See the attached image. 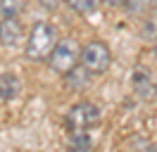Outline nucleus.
<instances>
[{"instance_id":"ddd939ff","label":"nucleus","mask_w":157,"mask_h":152,"mask_svg":"<svg viewBox=\"0 0 157 152\" xmlns=\"http://www.w3.org/2000/svg\"><path fill=\"white\" fill-rule=\"evenodd\" d=\"M105 2H107L109 7H124V5H126L128 0H105Z\"/></svg>"},{"instance_id":"f8f14e48","label":"nucleus","mask_w":157,"mask_h":152,"mask_svg":"<svg viewBox=\"0 0 157 152\" xmlns=\"http://www.w3.org/2000/svg\"><path fill=\"white\" fill-rule=\"evenodd\" d=\"M62 2H64V0H38V5L45 7V10H57Z\"/></svg>"},{"instance_id":"1a4fd4ad","label":"nucleus","mask_w":157,"mask_h":152,"mask_svg":"<svg viewBox=\"0 0 157 152\" xmlns=\"http://www.w3.org/2000/svg\"><path fill=\"white\" fill-rule=\"evenodd\" d=\"M67 5L74 12H78V14H90V12L98 10L100 0H67Z\"/></svg>"},{"instance_id":"9b49d317","label":"nucleus","mask_w":157,"mask_h":152,"mask_svg":"<svg viewBox=\"0 0 157 152\" xmlns=\"http://www.w3.org/2000/svg\"><path fill=\"white\" fill-rule=\"evenodd\" d=\"M24 7V0H0V12L5 17H17Z\"/></svg>"},{"instance_id":"f03ea898","label":"nucleus","mask_w":157,"mask_h":152,"mask_svg":"<svg viewBox=\"0 0 157 152\" xmlns=\"http://www.w3.org/2000/svg\"><path fill=\"white\" fill-rule=\"evenodd\" d=\"M112 64V52H109L107 43L102 40H90L81 48V66L88 71L90 76L105 74Z\"/></svg>"},{"instance_id":"20e7f679","label":"nucleus","mask_w":157,"mask_h":152,"mask_svg":"<svg viewBox=\"0 0 157 152\" xmlns=\"http://www.w3.org/2000/svg\"><path fill=\"white\" fill-rule=\"evenodd\" d=\"M98 121H100V107H98V104H93V102H88V100L76 102L67 112V128L71 133L93 128Z\"/></svg>"},{"instance_id":"9d476101","label":"nucleus","mask_w":157,"mask_h":152,"mask_svg":"<svg viewBox=\"0 0 157 152\" xmlns=\"http://www.w3.org/2000/svg\"><path fill=\"white\" fill-rule=\"evenodd\" d=\"M69 145H71L74 150H90V147H93V140L86 135V131H74L71 138H69Z\"/></svg>"},{"instance_id":"39448f33","label":"nucleus","mask_w":157,"mask_h":152,"mask_svg":"<svg viewBox=\"0 0 157 152\" xmlns=\"http://www.w3.org/2000/svg\"><path fill=\"white\" fill-rule=\"evenodd\" d=\"M21 38V24L17 17H5V21L0 24V40L2 45H14Z\"/></svg>"},{"instance_id":"dca6fc26","label":"nucleus","mask_w":157,"mask_h":152,"mask_svg":"<svg viewBox=\"0 0 157 152\" xmlns=\"http://www.w3.org/2000/svg\"><path fill=\"white\" fill-rule=\"evenodd\" d=\"M152 5H157V0H152Z\"/></svg>"},{"instance_id":"6e6552de","label":"nucleus","mask_w":157,"mask_h":152,"mask_svg":"<svg viewBox=\"0 0 157 152\" xmlns=\"http://www.w3.org/2000/svg\"><path fill=\"white\" fill-rule=\"evenodd\" d=\"M88 78H90V74L83 69V66H81V69L74 66V69L67 74V83L71 86V88H83V86H88Z\"/></svg>"},{"instance_id":"0eeeda50","label":"nucleus","mask_w":157,"mask_h":152,"mask_svg":"<svg viewBox=\"0 0 157 152\" xmlns=\"http://www.w3.org/2000/svg\"><path fill=\"white\" fill-rule=\"evenodd\" d=\"M133 88H136V93L140 95V97H147L150 93H155V83H152L147 69L138 66L136 71H133Z\"/></svg>"},{"instance_id":"f257e3e1","label":"nucleus","mask_w":157,"mask_h":152,"mask_svg":"<svg viewBox=\"0 0 157 152\" xmlns=\"http://www.w3.org/2000/svg\"><path fill=\"white\" fill-rule=\"evenodd\" d=\"M78 59H81V48H78V43L74 38H62V40L55 43V48L50 50L48 64L55 74L67 76L69 71L78 64Z\"/></svg>"},{"instance_id":"2eb2a0df","label":"nucleus","mask_w":157,"mask_h":152,"mask_svg":"<svg viewBox=\"0 0 157 152\" xmlns=\"http://www.w3.org/2000/svg\"><path fill=\"white\" fill-rule=\"evenodd\" d=\"M155 97H157V86H155Z\"/></svg>"},{"instance_id":"423d86ee","label":"nucleus","mask_w":157,"mask_h":152,"mask_svg":"<svg viewBox=\"0 0 157 152\" xmlns=\"http://www.w3.org/2000/svg\"><path fill=\"white\" fill-rule=\"evenodd\" d=\"M21 93V81L17 74L5 71L0 74V100H14Z\"/></svg>"},{"instance_id":"7ed1b4c3","label":"nucleus","mask_w":157,"mask_h":152,"mask_svg":"<svg viewBox=\"0 0 157 152\" xmlns=\"http://www.w3.org/2000/svg\"><path fill=\"white\" fill-rule=\"evenodd\" d=\"M55 36H57V31L50 24H45V21L33 24L29 43H26V57L29 59H45L50 55V50L55 48Z\"/></svg>"},{"instance_id":"4468645a","label":"nucleus","mask_w":157,"mask_h":152,"mask_svg":"<svg viewBox=\"0 0 157 152\" xmlns=\"http://www.w3.org/2000/svg\"><path fill=\"white\" fill-rule=\"evenodd\" d=\"M155 55H157V38H155Z\"/></svg>"}]
</instances>
